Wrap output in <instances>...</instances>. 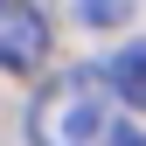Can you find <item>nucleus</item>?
Returning a JSON list of instances; mask_svg holds the SVG:
<instances>
[{
  "label": "nucleus",
  "mask_w": 146,
  "mask_h": 146,
  "mask_svg": "<svg viewBox=\"0 0 146 146\" xmlns=\"http://www.w3.org/2000/svg\"><path fill=\"white\" fill-rule=\"evenodd\" d=\"M111 70H63L42 84V98L28 104V139L35 146H98L111 125Z\"/></svg>",
  "instance_id": "1"
},
{
  "label": "nucleus",
  "mask_w": 146,
  "mask_h": 146,
  "mask_svg": "<svg viewBox=\"0 0 146 146\" xmlns=\"http://www.w3.org/2000/svg\"><path fill=\"white\" fill-rule=\"evenodd\" d=\"M49 56V21L35 0H0V63L14 70V77H28V70H42Z\"/></svg>",
  "instance_id": "2"
},
{
  "label": "nucleus",
  "mask_w": 146,
  "mask_h": 146,
  "mask_svg": "<svg viewBox=\"0 0 146 146\" xmlns=\"http://www.w3.org/2000/svg\"><path fill=\"white\" fill-rule=\"evenodd\" d=\"M111 84H118V98L132 111H146V42H125L111 56Z\"/></svg>",
  "instance_id": "3"
},
{
  "label": "nucleus",
  "mask_w": 146,
  "mask_h": 146,
  "mask_svg": "<svg viewBox=\"0 0 146 146\" xmlns=\"http://www.w3.org/2000/svg\"><path fill=\"white\" fill-rule=\"evenodd\" d=\"M125 7H132V0H77V14H84V21H125Z\"/></svg>",
  "instance_id": "4"
},
{
  "label": "nucleus",
  "mask_w": 146,
  "mask_h": 146,
  "mask_svg": "<svg viewBox=\"0 0 146 146\" xmlns=\"http://www.w3.org/2000/svg\"><path fill=\"white\" fill-rule=\"evenodd\" d=\"M98 146H146V132H139V125H125V118H111Z\"/></svg>",
  "instance_id": "5"
}]
</instances>
